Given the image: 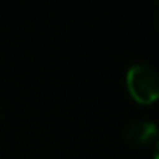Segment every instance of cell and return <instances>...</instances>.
<instances>
[{
  "mask_svg": "<svg viewBox=\"0 0 159 159\" xmlns=\"http://www.w3.org/2000/svg\"><path fill=\"white\" fill-rule=\"evenodd\" d=\"M129 95L140 105H151L159 100V73L147 62H134L125 75Z\"/></svg>",
  "mask_w": 159,
  "mask_h": 159,
  "instance_id": "1",
  "label": "cell"
},
{
  "mask_svg": "<svg viewBox=\"0 0 159 159\" xmlns=\"http://www.w3.org/2000/svg\"><path fill=\"white\" fill-rule=\"evenodd\" d=\"M125 136L134 145H150L159 139V125L147 119H139L126 126Z\"/></svg>",
  "mask_w": 159,
  "mask_h": 159,
  "instance_id": "2",
  "label": "cell"
},
{
  "mask_svg": "<svg viewBox=\"0 0 159 159\" xmlns=\"http://www.w3.org/2000/svg\"><path fill=\"white\" fill-rule=\"evenodd\" d=\"M153 159H159V139L154 142V150H153Z\"/></svg>",
  "mask_w": 159,
  "mask_h": 159,
  "instance_id": "3",
  "label": "cell"
},
{
  "mask_svg": "<svg viewBox=\"0 0 159 159\" xmlns=\"http://www.w3.org/2000/svg\"><path fill=\"white\" fill-rule=\"evenodd\" d=\"M157 22H159V16H157Z\"/></svg>",
  "mask_w": 159,
  "mask_h": 159,
  "instance_id": "4",
  "label": "cell"
}]
</instances>
